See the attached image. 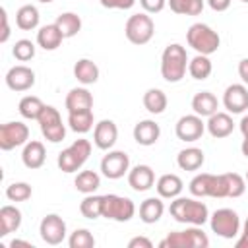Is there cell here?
Segmentation results:
<instances>
[{"label": "cell", "mask_w": 248, "mask_h": 248, "mask_svg": "<svg viewBox=\"0 0 248 248\" xmlns=\"http://www.w3.org/2000/svg\"><path fill=\"white\" fill-rule=\"evenodd\" d=\"M170 217H174V221L178 223H186V225H196L202 227L209 221V209L203 202H198L194 198H174L170 202Z\"/></svg>", "instance_id": "obj_1"}, {"label": "cell", "mask_w": 248, "mask_h": 248, "mask_svg": "<svg viewBox=\"0 0 248 248\" xmlns=\"http://www.w3.org/2000/svg\"><path fill=\"white\" fill-rule=\"evenodd\" d=\"M188 54L186 48L178 43L169 45L161 54V76L169 83H176L184 78L188 70Z\"/></svg>", "instance_id": "obj_2"}, {"label": "cell", "mask_w": 248, "mask_h": 248, "mask_svg": "<svg viewBox=\"0 0 248 248\" xmlns=\"http://www.w3.org/2000/svg\"><path fill=\"white\" fill-rule=\"evenodd\" d=\"M188 188H190V194L196 198H229L227 172H223V174H209V172L196 174L190 180Z\"/></svg>", "instance_id": "obj_3"}, {"label": "cell", "mask_w": 248, "mask_h": 248, "mask_svg": "<svg viewBox=\"0 0 248 248\" xmlns=\"http://www.w3.org/2000/svg\"><path fill=\"white\" fill-rule=\"evenodd\" d=\"M186 41H188V45L198 54H205V56L217 52V48L221 45L219 33L213 31L205 23H194V25H190V29L186 31Z\"/></svg>", "instance_id": "obj_4"}, {"label": "cell", "mask_w": 248, "mask_h": 248, "mask_svg": "<svg viewBox=\"0 0 248 248\" xmlns=\"http://www.w3.org/2000/svg\"><path fill=\"white\" fill-rule=\"evenodd\" d=\"M89 155H91V141L81 138V140H76L66 149H62L58 153L56 163H58V169L62 172H76L85 165Z\"/></svg>", "instance_id": "obj_5"}, {"label": "cell", "mask_w": 248, "mask_h": 248, "mask_svg": "<svg viewBox=\"0 0 248 248\" xmlns=\"http://www.w3.org/2000/svg\"><path fill=\"white\" fill-rule=\"evenodd\" d=\"M103 207H101V217L116 221V223H126L134 217L136 205L130 198L126 196H116V194H105L101 196Z\"/></svg>", "instance_id": "obj_6"}, {"label": "cell", "mask_w": 248, "mask_h": 248, "mask_svg": "<svg viewBox=\"0 0 248 248\" xmlns=\"http://www.w3.org/2000/svg\"><path fill=\"white\" fill-rule=\"evenodd\" d=\"M161 248H207L209 246V238L207 234L192 225L186 231H176V232H169L167 238H163L159 242Z\"/></svg>", "instance_id": "obj_7"}, {"label": "cell", "mask_w": 248, "mask_h": 248, "mask_svg": "<svg viewBox=\"0 0 248 248\" xmlns=\"http://www.w3.org/2000/svg\"><path fill=\"white\" fill-rule=\"evenodd\" d=\"M124 33L132 45H147L155 35V23L151 16H147V12L134 14L128 17L124 25Z\"/></svg>", "instance_id": "obj_8"}, {"label": "cell", "mask_w": 248, "mask_h": 248, "mask_svg": "<svg viewBox=\"0 0 248 248\" xmlns=\"http://www.w3.org/2000/svg\"><path fill=\"white\" fill-rule=\"evenodd\" d=\"M37 122H39L41 134L45 136L46 141L58 143V141H62L66 138V126L62 122V116H60L58 108H54L52 105H45V108L39 114Z\"/></svg>", "instance_id": "obj_9"}, {"label": "cell", "mask_w": 248, "mask_h": 248, "mask_svg": "<svg viewBox=\"0 0 248 248\" xmlns=\"http://www.w3.org/2000/svg\"><path fill=\"white\" fill-rule=\"evenodd\" d=\"M211 231L221 238H236L240 234V217L231 207H221L209 217Z\"/></svg>", "instance_id": "obj_10"}, {"label": "cell", "mask_w": 248, "mask_h": 248, "mask_svg": "<svg viewBox=\"0 0 248 248\" xmlns=\"http://www.w3.org/2000/svg\"><path fill=\"white\" fill-rule=\"evenodd\" d=\"M29 140V128L23 122H6L0 126V149L10 151L14 147H19L27 143Z\"/></svg>", "instance_id": "obj_11"}, {"label": "cell", "mask_w": 248, "mask_h": 248, "mask_svg": "<svg viewBox=\"0 0 248 248\" xmlns=\"http://www.w3.org/2000/svg\"><path fill=\"white\" fill-rule=\"evenodd\" d=\"M130 170V157L124 151H108L103 159H101V172L108 178V180H118L124 174H128Z\"/></svg>", "instance_id": "obj_12"}, {"label": "cell", "mask_w": 248, "mask_h": 248, "mask_svg": "<svg viewBox=\"0 0 248 248\" xmlns=\"http://www.w3.org/2000/svg\"><path fill=\"white\" fill-rule=\"evenodd\" d=\"M39 232L46 244H50V246L62 244V240L66 238V221L56 213H48L43 217V221L39 225Z\"/></svg>", "instance_id": "obj_13"}, {"label": "cell", "mask_w": 248, "mask_h": 248, "mask_svg": "<svg viewBox=\"0 0 248 248\" xmlns=\"http://www.w3.org/2000/svg\"><path fill=\"white\" fill-rule=\"evenodd\" d=\"M174 132H176V138L182 140V141H198L205 132V124H203L202 116H198L196 112L194 114H184V116L178 118L176 126H174Z\"/></svg>", "instance_id": "obj_14"}, {"label": "cell", "mask_w": 248, "mask_h": 248, "mask_svg": "<svg viewBox=\"0 0 248 248\" xmlns=\"http://www.w3.org/2000/svg\"><path fill=\"white\" fill-rule=\"evenodd\" d=\"M223 105L229 112L240 114L248 108V89L244 83H232L223 93Z\"/></svg>", "instance_id": "obj_15"}, {"label": "cell", "mask_w": 248, "mask_h": 248, "mask_svg": "<svg viewBox=\"0 0 248 248\" xmlns=\"http://www.w3.org/2000/svg\"><path fill=\"white\" fill-rule=\"evenodd\" d=\"M6 85L12 91H27L35 85V72L29 66H12L6 74Z\"/></svg>", "instance_id": "obj_16"}, {"label": "cell", "mask_w": 248, "mask_h": 248, "mask_svg": "<svg viewBox=\"0 0 248 248\" xmlns=\"http://www.w3.org/2000/svg\"><path fill=\"white\" fill-rule=\"evenodd\" d=\"M118 140V128L112 120H99L93 128V143L103 149V151H108Z\"/></svg>", "instance_id": "obj_17"}, {"label": "cell", "mask_w": 248, "mask_h": 248, "mask_svg": "<svg viewBox=\"0 0 248 248\" xmlns=\"http://www.w3.org/2000/svg\"><path fill=\"white\" fill-rule=\"evenodd\" d=\"M128 184L136 192H147L155 184V172L149 165H136L128 170Z\"/></svg>", "instance_id": "obj_18"}, {"label": "cell", "mask_w": 248, "mask_h": 248, "mask_svg": "<svg viewBox=\"0 0 248 248\" xmlns=\"http://www.w3.org/2000/svg\"><path fill=\"white\" fill-rule=\"evenodd\" d=\"M205 128H207V132H209L213 138L221 140V138H227V136L232 134L234 122H232V118H231L229 112H219V110H217L215 114H211V116L207 118Z\"/></svg>", "instance_id": "obj_19"}, {"label": "cell", "mask_w": 248, "mask_h": 248, "mask_svg": "<svg viewBox=\"0 0 248 248\" xmlns=\"http://www.w3.org/2000/svg\"><path fill=\"white\" fill-rule=\"evenodd\" d=\"M161 136V128L155 120H140L136 126H134V140L140 143V145H153L157 143Z\"/></svg>", "instance_id": "obj_20"}, {"label": "cell", "mask_w": 248, "mask_h": 248, "mask_svg": "<svg viewBox=\"0 0 248 248\" xmlns=\"http://www.w3.org/2000/svg\"><path fill=\"white\" fill-rule=\"evenodd\" d=\"M45 159H46V151H45V145L41 141L31 140L25 143L23 153H21V161L27 169H31V170L41 169L45 165Z\"/></svg>", "instance_id": "obj_21"}, {"label": "cell", "mask_w": 248, "mask_h": 248, "mask_svg": "<svg viewBox=\"0 0 248 248\" xmlns=\"http://www.w3.org/2000/svg\"><path fill=\"white\" fill-rule=\"evenodd\" d=\"M64 41V35L62 31L58 29L56 23H48V25H43L39 31H37V45L45 50H56Z\"/></svg>", "instance_id": "obj_22"}, {"label": "cell", "mask_w": 248, "mask_h": 248, "mask_svg": "<svg viewBox=\"0 0 248 248\" xmlns=\"http://www.w3.org/2000/svg\"><path fill=\"white\" fill-rule=\"evenodd\" d=\"M217 108H219V101L211 91H200L192 97V110L202 118L203 116L209 118L211 114L217 112Z\"/></svg>", "instance_id": "obj_23"}, {"label": "cell", "mask_w": 248, "mask_h": 248, "mask_svg": "<svg viewBox=\"0 0 248 248\" xmlns=\"http://www.w3.org/2000/svg\"><path fill=\"white\" fill-rule=\"evenodd\" d=\"M66 108H68V112L89 110V108H93V95L85 87H74L66 95Z\"/></svg>", "instance_id": "obj_24"}, {"label": "cell", "mask_w": 248, "mask_h": 248, "mask_svg": "<svg viewBox=\"0 0 248 248\" xmlns=\"http://www.w3.org/2000/svg\"><path fill=\"white\" fill-rule=\"evenodd\" d=\"M155 188H157V194L161 198L174 200V198L180 196V192L184 188V182H182V178L178 174H163V176H159Z\"/></svg>", "instance_id": "obj_25"}, {"label": "cell", "mask_w": 248, "mask_h": 248, "mask_svg": "<svg viewBox=\"0 0 248 248\" xmlns=\"http://www.w3.org/2000/svg\"><path fill=\"white\" fill-rule=\"evenodd\" d=\"M163 213H165V203H163L161 196L159 198H147L140 203V219L147 225L157 223L163 217Z\"/></svg>", "instance_id": "obj_26"}, {"label": "cell", "mask_w": 248, "mask_h": 248, "mask_svg": "<svg viewBox=\"0 0 248 248\" xmlns=\"http://www.w3.org/2000/svg\"><path fill=\"white\" fill-rule=\"evenodd\" d=\"M19 227H21V211L16 205H4L0 209V236H8Z\"/></svg>", "instance_id": "obj_27"}, {"label": "cell", "mask_w": 248, "mask_h": 248, "mask_svg": "<svg viewBox=\"0 0 248 248\" xmlns=\"http://www.w3.org/2000/svg\"><path fill=\"white\" fill-rule=\"evenodd\" d=\"M203 161H205V155L200 147H186L176 155V165L182 170H198L202 169Z\"/></svg>", "instance_id": "obj_28"}, {"label": "cell", "mask_w": 248, "mask_h": 248, "mask_svg": "<svg viewBox=\"0 0 248 248\" xmlns=\"http://www.w3.org/2000/svg\"><path fill=\"white\" fill-rule=\"evenodd\" d=\"M74 76H76V79L79 83L91 85V83H95L99 79V66L89 58H79L76 62V66H74Z\"/></svg>", "instance_id": "obj_29"}, {"label": "cell", "mask_w": 248, "mask_h": 248, "mask_svg": "<svg viewBox=\"0 0 248 248\" xmlns=\"http://www.w3.org/2000/svg\"><path fill=\"white\" fill-rule=\"evenodd\" d=\"M39 19H41L39 10L33 4H25L16 12V25L21 31H31V29L39 27Z\"/></svg>", "instance_id": "obj_30"}, {"label": "cell", "mask_w": 248, "mask_h": 248, "mask_svg": "<svg viewBox=\"0 0 248 248\" xmlns=\"http://www.w3.org/2000/svg\"><path fill=\"white\" fill-rule=\"evenodd\" d=\"M93 110H76V112H68V126L70 130H74L76 134H87L93 128Z\"/></svg>", "instance_id": "obj_31"}, {"label": "cell", "mask_w": 248, "mask_h": 248, "mask_svg": "<svg viewBox=\"0 0 248 248\" xmlns=\"http://www.w3.org/2000/svg\"><path fill=\"white\" fill-rule=\"evenodd\" d=\"M58 25V29L62 31L64 39H70V37H76L79 31H81V17L74 12H64L56 17L54 21Z\"/></svg>", "instance_id": "obj_32"}, {"label": "cell", "mask_w": 248, "mask_h": 248, "mask_svg": "<svg viewBox=\"0 0 248 248\" xmlns=\"http://www.w3.org/2000/svg\"><path fill=\"white\" fill-rule=\"evenodd\" d=\"M211 72H213V64H211L209 56H205V54H196V56L188 62V74H190L194 79L203 81V79H207V78L211 76Z\"/></svg>", "instance_id": "obj_33"}, {"label": "cell", "mask_w": 248, "mask_h": 248, "mask_svg": "<svg viewBox=\"0 0 248 248\" xmlns=\"http://www.w3.org/2000/svg\"><path fill=\"white\" fill-rule=\"evenodd\" d=\"M167 95H165V91H161V89H157V87H151V89H147L145 93H143V107L147 108V112H151V114H161V112H165V108H167Z\"/></svg>", "instance_id": "obj_34"}, {"label": "cell", "mask_w": 248, "mask_h": 248, "mask_svg": "<svg viewBox=\"0 0 248 248\" xmlns=\"http://www.w3.org/2000/svg\"><path fill=\"white\" fill-rule=\"evenodd\" d=\"M43 108H45V103L35 95H25L17 105L19 114L23 118H27V120H37L39 114L43 112Z\"/></svg>", "instance_id": "obj_35"}, {"label": "cell", "mask_w": 248, "mask_h": 248, "mask_svg": "<svg viewBox=\"0 0 248 248\" xmlns=\"http://www.w3.org/2000/svg\"><path fill=\"white\" fill-rule=\"evenodd\" d=\"M74 186L81 194H93L101 186V176L95 170H81V172H78Z\"/></svg>", "instance_id": "obj_36"}, {"label": "cell", "mask_w": 248, "mask_h": 248, "mask_svg": "<svg viewBox=\"0 0 248 248\" xmlns=\"http://www.w3.org/2000/svg\"><path fill=\"white\" fill-rule=\"evenodd\" d=\"M170 10L180 16H200L203 10V0H167Z\"/></svg>", "instance_id": "obj_37"}, {"label": "cell", "mask_w": 248, "mask_h": 248, "mask_svg": "<svg viewBox=\"0 0 248 248\" xmlns=\"http://www.w3.org/2000/svg\"><path fill=\"white\" fill-rule=\"evenodd\" d=\"M101 207H103L101 196L85 194V198H83L81 203H79V213H81L85 219H97V217H101Z\"/></svg>", "instance_id": "obj_38"}, {"label": "cell", "mask_w": 248, "mask_h": 248, "mask_svg": "<svg viewBox=\"0 0 248 248\" xmlns=\"http://www.w3.org/2000/svg\"><path fill=\"white\" fill-rule=\"evenodd\" d=\"M31 194H33V190L27 182H12L6 188V198L10 202H16V203L17 202H27L31 198Z\"/></svg>", "instance_id": "obj_39"}, {"label": "cell", "mask_w": 248, "mask_h": 248, "mask_svg": "<svg viewBox=\"0 0 248 248\" xmlns=\"http://www.w3.org/2000/svg\"><path fill=\"white\" fill-rule=\"evenodd\" d=\"M70 248H93L95 246V238L87 229H76L70 238H68Z\"/></svg>", "instance_id": "obj_40"}, {"label": "cell", "mask_w": 248, "mask_h": 248, "mask_svg": "<svg viewBox=\"0 0 248 248\" xmlns=\"http://www.w3.org/2000/svg\"><path fill=\"white\" fill-rule=\"evenodd\" d=\"M12 54H14L16 60L27 62V60H31L35 56V45L29 39H19V41H16V45L12 48Z\"/></svg>", "instance_id": "obj_41"}, {"label": "cell", "mask_w": 248, "mask_h": 248, "mask_svg": "<svg viewBox=\"0 0 248 248\" xmlns=\"http://www.w3.org/2000/svg\"><path fill=\"white\" fill-rule=\"evenodd\" d=\"M229 180V198H240L246 190V178H242L238 172H227Z\"/></svg>", "instance_id": "obj_42"}, {"label": "cell", "mask_w": 248, "mask_h": 248, "mask_svg": "<svg viewBox=\"0 0 248 248\" xmlns=\"http://www.w3.org/2000/svg\"><path fill=\"white\" fill-rule=\"evenodd\" d=\"M103 8H108V10H130L136 0H99Z\"/></svg>", "instance_id": "obj_43"}, {"label": "cell", "mask_w": 248, "mask_h": 248, "mask_svg": "<svg viewBox=\"0 0 248 248\" xmlns=\"http://www.w3.org/2000/svg\"><path fill=\"white\" fill-rule=\"evenodd\" d=\"M140 4L147 14H159L167 6V0H140Z\"/></svg>", "instance_id": "obj_44"}, {"label": "cell", "mask_w": 248, "mask_h": 248, "mask_svg": "<svg viewBox=\"0 0 248 248\" xmlns=\"http://www.w3.org/2000/svg\"><path fill=\"white\" fill-rule=\"evenodd\" d=\"M151 246H153V242L145 236H134L128 242V248H151Z\"/></svg>", "instance_id": "obj_45"}, {"label": "cell", "mask_w": 248, "mask_h": 248, "mask_svg": "<svg viewBox=\"0 0 248 248\" xmlns=\"http://www.w3.org/2000/svg\"><path fill=\"white\" fill-rule=\"evenodd\" d=\"M0 16H2V35H0V43H6L10 39V25H8V14H6V8L0 10Z\"/></svg>", "instance_id": "obj_46"}, {"label": "cell", "mask_w": 248, "mask_h": 248, "mask_svg": "<svg viewBox=\"0 0 248 248\" xmlns=\"http://www.w3.org/2000/svg\"><path fill=\"white\" fill-rule=\"evenodd\" d=\"M209 8L215 10V12H225L229 6H231V0H207Z\"/></svg>", "instance_id": "obj_47"}, {"label": "cell", "mask_w": 248, "mask_h": 248, "mask_svg": "<svg viewBox=\"0 0 248 248\" xmlns=\"http://www.w3.org/2000/svg\"><path fill=\"white\" fill-rule=\"evenodd\" d=\"M238 76L242 79L244 85H248V58H242L238 62Z\"/></svg>", "instance_id": "obj_48"}, {"label": "cell", "mask_w": 248, "mask_h": 248, "mask_svg": "<svg viewBox=\"0 0 248 248\" xmlns=\"http://www.w3.org/2000/svg\"><path fill=\"white\" fill-rule=\"evenodd\" d=\"M236 248H248V219H246V223L242 227V232L236 240Z\"/></svg>", "instance_id": "obj_49"}, {"label": "cell", "mask_w": 248, "mask_h": 248, "mask_svg": "<svg viewBox=\"0 0 248 248\" xmlns=\"http://www.w3.org/2000/svg\"><path fill=\"white\" fill-rule=\"evenodd\" d=\"M240 132H242V138H248V114L246 116H242V120H240Z\"/></svg>", "instance_id": "obj_50"}, {"label": "cell", "mask_w": 248, "mask_h": 248, "mask_svg": "<svg viewBox=\"0 0 248 248\" xmlns=\"http://www.w3.org/2000/svg\"><path fill=\"white\" fill-rule=\"evenodd\" d=\"M10 246H12V248H16V246H27V248H31L29 242H25V240H17V238H14V240L10 242Z\"/></svg>", "instance_id": "obj_51"}, {"label": "cell", "mask_w": 248, "mask_h": 248, "mask_svg": "<svg viewBox=\"0 0 248 248\" xmlns=\"http://www.w3.org/2000/svg\"><path fill=\"white\" fill-rule=\"evenodd\" d=\"M240 151H242V155L248 159V138L242 140V143H240Z\"/></svg>", "instance_id": "obj_52"}, {"label": "cell", "mask_w": 248, "mask_h": 248, "mask_svg": "<svg viewBox=\"0 0 248 248\" xmlns=\"http://www.w3.org/2000/svg\"><path fill=\"white\" fill-rule=\"evenodd\" d=\"M39 2H43V4H48V2H52V0H39Z\"/></svg>", "instance_id": "obj_53"}, {"label": "cell", "mask_w": 248, "mask_h": 248, "mask_svg": "<svg viewBox=\"0 0 248 248\" xmlns=\"http://www.w3.org/2000/svg\"><path fill=\"white\" fill-rule=\"evenodd\" d=\"M246 182H248V170H246Z\"/></svg>", "instance_id": "obj_54"}, {"label": "cell", "mask_w": 248, "mask_h": 248, "mask_svg": "<svg viewBox=\"0 0 248 248\" xmlns=\"http://www.w3.org/2000/svg\"><path fill=\"white\" fill-rule=\"evenodd\" d=\"M242 2H246V4H248V0H242Z\"/></svg>", "instance_id": "obj_55"}]
</instances>
